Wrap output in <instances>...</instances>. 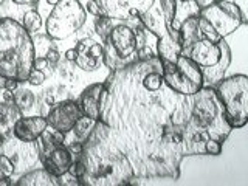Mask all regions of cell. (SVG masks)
Returning <instances> with one entry per match:
<instances>
[{"mask_svg":"<svg viewBox=\"0 0 248 186\" xmlns=\"http://www.w3.org/2000/svg\"><path fill=\"white\" fill-rule=\"evenodd\" d=\"M146 59L115 68L106 78L99 120L129 158L135 178L177 180L186 157L205 155L206 140L223 143L232 129L211 85L194 95L175 93L166 84L147 89L141 81Z\"/></svg>","mask_w":248,"mask_h":186,"instance_id":"1","label":"cell"},{"mask_svg":"<svg viewBox=\"0 0 248 186\" xmlns=\"http://www.w3.org/2000/svg\"><path fill=\"white\" fill-rule=\"evenodd\" d=\"M78 158L84 166L79 185L126 186L135 177L129 158L113 143L108 127L101 120H96L89 137L82 141Z\"/></svg>","mask_w":248,"mask_h":186,"instance_id":"2","label":"cell"},{"mask_svg":"<svg viewBox=\"0 0 248 186\" xmlns=\"http://www.w3.org/2000/svg\"><path fill=\"white\" fill-rule=\"evenodd\" d=\"M36 51L33 37L20 22L0 17V76L27 82L34 68Z\"/></svg>","mask_w":248,"mask_h":186,"instance_id":"3","label":"cell"},{"mask_svg":"<svg viewBox=\"0 0 248 186\" xmlns=\"http://www.w3.org/2000/svg\"><path fill=\"white\" fill-rule=\"evenodd\" d=\"M177 13V0H154L140 16L141 25L157 39V56L161 61L174 62L183 53L178 30L172 28Z\"/></svg>","mask_w":248,"mask_h":186,"instance_id":"4","label":"cell"},{"mask_svg":"<svg viewBox=\"0 0 248 186\" xmlns=\"http://www.w3.org/2000/svg\"><path fill=\"white\" fill-rule=\"evenodd\" d=\"M219 98L225 120L231 129H242L248 123V78L232 75L222 78L214 89Z\"/></svg>","mask_w":248,"mask_h":186,"instance_id":"5","label":"cell"},{"mask_svg":"<svg viewBox=\"0 0 248 186\" xmlns=\"http://www.w3.org/2000/svg\"><path fill=\"white\" fill-rule=\"evenodd\" d=\"M85 19L87 11L79 0H59L46 17V36L53 41H64L84 27Z\"/></svg>","mask_w":248,"mask_h":186,"instance_id":"6","label":"cell"},{"mask_svg":"<svg viewBox=\"0 0 248 186\" xmlns=\"http://www.w3.org/2000/svg\"><path fill=\"white\" fill-rule=\"evenodd\" d=\"M161 75L168 87L180 95H194L205 85L202 68L185 53L174 62L161 61Z\"/></svg>","mask_w":248,"mask_h":186,"instance_id":"7","label":"cell"},{"mask_svg":"<svg viewBox=\"0 0 248 186\" xmlns=\"http://www.w3.org/2000/svg\"><path fill=\"white\" fill-rule=\"evenodd\" d=\"M199 17L206 20L208 25L220 39L232 34L240 25L245 23V16L240 6L228 2V0H220V2L200 10Z\"/></svg>","mask_w":248,"mask_h":186,"instance_id":"8","label":"cell"},{"mask_svg":"<svg viewBox=\"0 0 248 186\" xmlns=\"http://www.w3.org/2000/svg\"><path fill=\"white\" fill-rule=\"evenodd\" d=\"M0 154L6 155L13 161L14 174L20 175L37 166L41 160V146L36 141H23L10 135L0 140Z\"/></svg>","mask_w":248,"mask_h":186,"instance_id":"9","label":"cell"},{"mask_svg":"<svg viewBox=\"0 0 248 186\" xmlns=\"http://www.w3.org/2000/svg\"><path fill=\"white\" fill-rule=\"evenodd\" d=\"M104 42H108L113 51L116 53L123 62V65L129 64V62L137 59V50H138V39L134 28L123 22L115 23L112 31L108 33L107 39Z\"/></svg>","mask_w":248,"mask_h":186,"instance_id":"10","label":"cell"},{"mask_svg":"<svg viewBox=\"0 0 248 186\" xmlns=\"http://www.w3.org/2000/svg\"><path fill=\"white\" fill-rule=\"evenodd\" d=\"M154 0H95L101 14L113 20H135L141 16Z\"/></svg>","mask_w":248,"mask_h":186,"instance_id":"11","label":"cell"},{"mask_svg":"<svg viewBox=\"0 0 248 186\" xmlns=\"http://www.w3.org/2000/svg\"><path fill=\"white\" fill-rule=\"evenodd\" d=\"M81 116L82 112L76 101H61V103L53 106L45 118L51 129L59 130L62 134H68V132H72L75 123Z\"/></svg>","mask_w":248,"mask_h":186,"instance_id":"12","label":"cell"},{"mask_svg":"<svg viewBox=\"0 0 248 186\" xmlns=\"http://www.w3.org/2000/svg\"><path fill=\"white\" fill-rule=\"evenodd\" d=\"M75 64L84 72H95L103 65V44L92 37H84L75 46Z\"/></svg>","mask_w":248,"mask_h":186,"instance_id":"13","label":"cell"},{"mask_svg":"<svg viewBox=\"0 0 248 186\" xmlns=\"http://www.w3.org/2000/svg\"><path fill=\"white\" fill-rule=\"evenodd\" d=\"M42 155V163H44V168L46 170H50L51 174L62 177L68 172L70 166L75 160L72 151L65 147L64 144L53 147V149H48L41 154Z\"/></svg>","mask_w":248,"mask_h":186,"instance_id":"14","label":"cell"},{"mask_svg":"<svg viewBox=\"0 0 248 186\" xmlns=\"http://www.w3.org/2000/svg\"><path fill=\"white\" fill-rule=\"evenodd\" d=\"M186 56H189L200 68L213 67L220 59V45L219 42H211L209 39L202 37L196 44H192Z\"/></svg>","mask_w":248,"mask_h":186,"instance_id":"15","label":"cell"},{"mask_svg":"<svg viewBox=\"0 0 248 186\" xmlns=\"http://www.w3.org/2000/svg\"><path fill=\"white\" fill-rule=\"evenodd\" d=\"M46 127H48V123L44 116H20L14 124L13 135L23 141H37V138L42 135Z\"/></svg>","mask_w":248,"mask_h":186,"instance_id":"16","label":"cell"},{"mask_svg":"<svg viewBox=\"0 0 248 186\" xmlns=\"http://www.w3.org/2000/svg\"><path fill=\"white\" fill-rule=\"evenodd\" d=\"M104 82H96L87 85L79 96L78 106H79L82 115L89 116L92 120H99V98L103 92Z\"/></svg>","mask_w":248,"mask_h":186,"instance_id":"17","label":"cell"},{"mask_svg":"<svg viewBox=\"0 0 248 186\" xmlns=\"http://www.w3.org/2000/svg\"><path fill=\"white\" fill-rule=\"evenodd\" d=\"M220 45V59L216 65L213 67H203L202 68V76H203V82H208L209 85L217 84L222 78L227 73V70L231 64V50L228 44L220 39L219 41Z\"/></svg>","mask_w":248,"mask_h":186,"instance_id":"18","label":"cell"},{"mask_svg":"<svg viewBox=\"0 0 248 186\" xmlns=\"http://www.w3.org/2000/svg\"><path fill=\"white\" fill-rule=\"evenodd\" d=\"M16 186H59L61 177L51 174L45 168L31 169L20 174L19 180L14 183Z\"/></svg>","mask_w":248,"mask_h":186,"instance_id":"19","label":"cell"},{"mask_svg":"<svg viewBox=\"0 0 248 186\" xmlns=\"http://www.w3.org/2000/svg\"><path fill=\"white\" fill-rule=\"evenodd\" d=\"M22 116V112L13 101L0 103V140L13 135L14 124Z\"/></svg>","mask_w":248,"mask_h":186,"instance_id":"20","label":"cell"},{"mask_svg":"<svg viewBox=\"0 0 248 186\" xmlns=\"http://www.w3.org/2000/svg\"><path fill=\"white\" fill-rule=\"evenodd\" d=\"M178 34H180V44L183 53H188V50L196 44L199 39H202L200 30H199V16H189L186 17L180 28H178Z\"/></svg>","mask_w":248,"mask_h":186,"instance_id":"21","label":"cell"},{"mask_svg":"<svg viewBox=\"0 0 248 186\" xmlns=\"http://www.w3.org/2000/svg\"><path fill=\"white\" fill-rule=\"evenodd\" d=\"M34 101H36L34 93L28 89H16L13 92V103L19 107V110L22 113L28 112L30 108H33Z\"/></svg>","mask_w":248,"mask_h":186,"instance_id":"22","label":"cell"},{"mask_svg":"<svg viewBox=\"0 0 248 186\" xmlns=\"http://www.w3.org/2000/svg\"><path fill=\"white\" fill-rule=\"evenodd\" d=\"M39 138H41V141H42V147H41V154H42V152L48 151V149H53V147H56V146L64 144L65 134H62V132L54 130V129H51V130L45 129L42 132V135L39 137Z\"/></svg>","mask_w":248,"mask_h":186,"instance_id":"23","label":"cell"},{"mask_svg":"<svg viewBox=\"0 0 248 186\" xmlns=\"http://www.w3.org/2000/svg\"><path fill=\"white\" fill-rule=\"evenodd\" d=\"M95 123H96V120H92V118H89V116L82 115L81 118L75 123L72 132H75V135H76L78 140H79V141H84V140L87 138L89 134L92 132L93 126H95Z\"/></svg>","mask_w":248,"mask_h":186,"instance_id":"24","label":"cell"},{"mask_svg":"<svg viewBox=\"0 0 248 186\" xmlns=\"http://www.w3.org/2000/svg\"><path fill=\"white\" fill-rule=\"evenodd\" d=\"M115 22H118V20H113V19L107 17V16H104V14L96 16V19H95V31L99 34L101 41H103V42L107 39L108 33L112 31Z\"/></svg>","mask_w":248,"mask_h":186,"instance_id":"25","label":"cell"},{"mask_svg":"<svg viewBox=\"0 0 248 186\" xmlns=\"http://www.w3.org/2000/svg\"><path fill=\"white\" fill-rule=\"evenodd\" d=\"M22 25L28 33H34V31H39V28L42 27V19L41 14H39L36 10H30L23 14L22 17Z\"/></svg>","mask_w":248,"mask_h":186,"instance_id":"26","label":"cell"},{"mask_svg":"<svg viewBox=\"0 0 248 186\" xmlns=\"http://www.w3.org/2000/svg\"><path fill=\"white\" fill-rule=\"evenodd\" d=\"M14 175V166L13 161L6 155L0 154V180H8Z\"/></svg>","mask_w":248,"mask_h":186,"instance_id":"27","label":"cell"},{"mask_svg":"<svg viewBox=\"0 0 248 186\" xmlns=\"http://www.w3.org/2000/svg\"><path fill=\"white\" fill-rule=\"evenodd\" d=\"M222 149H223V146H222V141H219V140H213V138L206 140L205 155H214V157H217V155L222 154Z\"/></svg>","mask_w":248,"mask_h":186,"instance_id":"28","label":"cell"},{"mask_svg":"<svg viewBox=\"0 0 248 186\" xmlns=\"http://www.w3.org/2000/svg\"><path fill=\"white\" fill-rule=\"evenodd\" d=\"M44 81H45V73L42 70H37V68L31 70V73L28 75V79H27V82H30L31 85H42Z\"/></svg>","mask_w":248,"mask_h":186,"instance_id":"29","label":"cell"},{"mask_svg":"<svg viewBox=\"0 0 248 186\" xmlns=\"http://www.w3.org/2000/svg\"><path fill=\"white\" fill-rule=\"evenodd\" d=\"M45 59H46V62H48V65L50 67H54L59 62V59H61V54H59V51L56 50V46L54 48H50L48 51L45 53V56H44Z\"/></svg>","mask_w":248,"mask_h":186,"instance_id":"30","label":"cell"},{"mask_svg":"<svg viewBox=\"0 0 248 186\" xmlns=\"http://www.w3.org/2000/svg\"><path fill=\"white\" fill-rule=\"evenodd\" d=\"M85 6H87V13H90L92 16H95V17H96V16H101V11H99L98 5L95 3V0H89Z\"/></svg>","mask_w":248,"mask_h":186,"instance_id":"31","label":"cell"},{"mask_svg":"<svg viewBox=\"0 0 248 186\" xmlns=\"http://www.w3.org/2000/svg\"><path fill=\"white\" fill-rule=\"evenodd\" d=\"M192 2L197 5L199 10H203V8L211 6V5H214V3H217V2H220V0H192Z\"/></svg>","mask_w":248,"mask_h":186,"instance_id":"32","label":"cell"},{"mask_svg":"<svg viewBox=\"0 0 248 186\" xmlns=\"http://www.w3.org/2000/svg\"><path fill=\"white\" fill-rule=\"evenodd\" d=\"M41 0H13L14 5L17 6H36Z\"/></svg>","mask_w":248,"mask_h":186,"instance_id":"33","label":"cell"},{"mask_svg":"<svg viewBox=\"0 0 248 186\" xmlns=\"http://www.w3.org/2000/svg\"><path fill=\"white\" fill-rule=\"evenodd\" d=\"M17 87H19V82L16 81V79H6V81H5V87H3V89L14 92Z\"/></svg>","mask_w":248,"mask_h":186,"instance_id":"34","label":"cell"},{"mask_svg":"<svg viewBox=\"0 0 248 186\" xmlns=\"http://www.w3.org/2000/svg\"><path fill=\"white\" fill-rule=\"evenodd\" d=\"M75 58H76V50L75 48H70L65 51V59L70 61V62H75Z\"/></svg>","mask_w":248,"mask_h":186,"instance_id":"35","label":"cell"},{"mask_svg":"<svg viewBox=\"0 0 248 186\" xmlns=\"http://www.w3.org/2000/svg\"><path fill=\"white\" fill-rule=\"evenodd\" d=\"M3 99L5 101H13V92L11 90H6V89H3Z\"/></svg>","mask_w":248,"mask_h":186,"instance_id":"36","label":"cell"},{"mask_svg":"<svg viewBox=\"0 0 248 186\" xmlns=\"http://www.w3.org/2000/svg\"><path fill=\"white\" fill-rule=\"evenodd\" d=\"M58 2H59V0H46V3H48V5H53V6L56 5Z\"/></svg>","mask_w":248,"mask_h":186,"instance_id":"37","label":"cell"},{"mask_svg":"<svg viewBox=\"0 0 248 186\" xmlns=\"http://www.w3.org/2000/svg\"><path fill=\"white\" fill-rule=\"evenodd\" d=\"M180 2H185V3H188V2H192V0H180Z\"/></svg>","mask_w":248,"mask_h":186,"instance_id":"38","label":"cell"}]
</instances>
